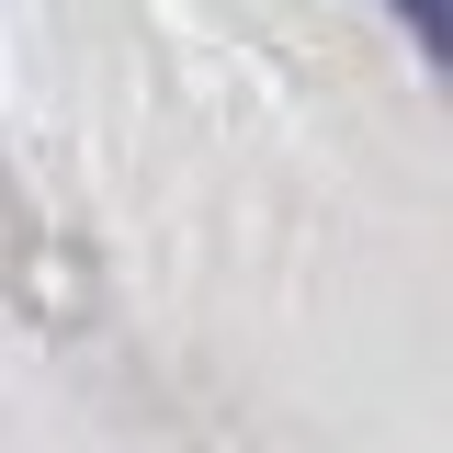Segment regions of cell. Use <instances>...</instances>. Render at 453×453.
I'll return each mask as SVG.
<instances>
[{
    "instance_id": "1",
    "label": "cell",
    "mask_w": 453,
    "mask_h": 453,
    "mask_svg": "<svg viewBox=\"0 0 453 453\" xmlns=\"http://www.w3.org/2000/svg\"><path fill=\"white\" fill-rule=\"evenodd\" d=\"M396 23H408L431 57H442V35H453V12H442V0H396Z\"/></svg>"
}]
</instances>
